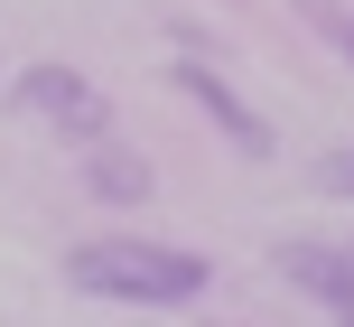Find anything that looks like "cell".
Returning a JSON list of instances; mask_svg holds the SVG:
<instances>
[{
  "label": "cell",
  "instance_id": "1",
  "mask_svg": "<svg viewBox=\"0 0 354 327\" xmlns=\"http://www.w3.org/2000/svg\"><path fill=\"white\" fill-rule=\"evenodd\" d=\"M205 281H214L205 253L159 243V234H103V243H75V253H66V290L122 299V309H187Z\"/></svg>",
  "mask_w": 354,
  "mask_h": 327
},
{
  "label": "cell",
  "instance_id": "2",
  "mask_svg": "<svg viewBox=\"0 0 354 327\" xmlns=\"http://www.w3.org/2000/svg\"><path fill=\"white\" fill-rule=\"evenodd\" d=\"M10 103L37 112L47 131H66V141H84V150L112 141V103H103V85H93L84 66H56V56H47V66H28V75L10 85Z\"/></svg>",
  "mask_w": 354,
  "mask_h": 327
},
{
  "label": "cell",
  "instance_id": "3",
  "mask_svg": "<svg viewBox=\"0 0 354 327\" xmlns=\"http://www.w3.org/2000/svg\"><path fill=\"white\" fill-rule=\"evenodd\" d=\"M270 262H280V281L308 299V309H326L336 327H354V253H345V243H326V234H280Z\"/></svg>",
  "mask_w": 354,
  "mask_h": 327
},
{
  "label": "cell",
  "instance_id": "4",
  "mask_svg": "<svg viewBox=\"0 0 354 327\" xmlns=\"http://www.w3.org/2000/svg\"><path fill=\"white\" fill-rule=\"evenodd\" d=\"M177 94H187V103L205 112V122L224 131V141L243 150V159H270V122H261V112H252V103H243V94H233V85H224L214 66H196V56H177Z\"/></svg>",
  "mask_w": 354,
  "mask_h": 327
},
{
  "label": "cell",
  "instance_id": "5",
  "mask_svg": "<svg viewBox=\"0 0 354 327\" xmlns=\"http://www.w3.org/2000/svg\"><path fill=\"white\" fill-rule=\"evenodd\" d=\"M84 187H93L103 206H140L159 178H149V159H140V150H122V141H93V150H84Z\"/></svg>",
  "mask_w": 354,
  "mask_h": 327
},
{
  "label": "cell",
  "instance_id": "6",
  "mask_svg": "<svg viewBox=\"0 0 354 327\" xmlns=\"http://www.w3.org/2000/svg\"><path fill=\"white\" fill-rule=\"evenodd\" d=\"M317 187H326V197H345V206H354V150H326V159H317Z\"/></svg>",
  "mask_w": 354,
  "mask_h": 327
},
{
  "label": "cell",
  "instance_id": "7",
  "mask_svg": "<svg viewBox=\"0 0 354 327\" xmlns=\"http://www.w3.org/2000/svg\"><path fill=\"white\" fill-rule=\"evenodd\" d=\"M317 28L336 37V56H345V66H354V10H336V19H317Z\"/></svg>",
  "mask_w": 354,
  "mask_h": 327
},
{
  "label": "cell",
  "instance_id": "8",
  "mask_svg": "<svg viewBox=\"0 0 354 327\" xmlns=\"http://www.w3.org/2000/svg\"><path fill=\"white\" fill-rule=\"evenodd\" d=\"M345 253H354V243H345Z\"/></svg>",
  "mask_w": 354,
  "mask_h": 327
}]
</instances>
